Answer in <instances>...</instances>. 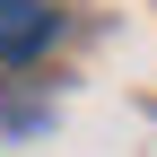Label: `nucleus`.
<instances>
[{"mask_svg": "<svg viewBox=\"0 0 157 157\" xmlns=\"http://www.w3.org/2000/svg\"><path fill=\"white\" fill-rule=\"evenodd\" d=\"M52 35H61V17L44 0H0V61H35Z\"/></svg>", "mask_w": 157, "mask_h": 157, "instance_id": "nucleus-1", "label": "nucleus"}]
</instances>
